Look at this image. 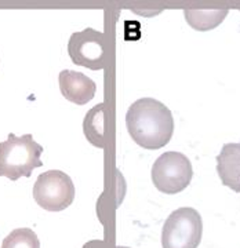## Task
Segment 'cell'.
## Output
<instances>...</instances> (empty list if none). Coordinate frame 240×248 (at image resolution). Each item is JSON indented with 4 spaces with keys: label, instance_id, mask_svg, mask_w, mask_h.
Masks as SVG:
<instances>
[{
    "label": "cell",
    "instance_id": "obj_9",
    "mask_svg": "<svg viewBox=\"0 0 240 248\" xmlns=\"http://www.w3.org/2000/svg\"><path fill=\"white\" fill-rule=\"evenodd\" d=\"M83 130L87 141L97 146H105V104H98L84 117Z\"/></svg>",
    "mask_w": 240,
    "mask_h": 248
},
{
    "label": "cell",
    "instance_id": "obj_11",
    "mask_svg": "<svg viewBox=\"0 0 240 248\" xmlns=\"http://www.w3.org/2000/svg\"><path fill=\"white\" fill-rule=\"evenodd\" d=\"M1 248H40V241L32 229L18 228L4 237Z\"/></svg>",
    "mask_w": 240,
    "mask_h": 248
},
{
    "label": "cell",
    "instance_id": "obj_2",
    "mask_svg": "<svg viewBox=\"0 0 240 248\" xmlns=\"http://www.w3.org/2000/svg\"><path fill=\"white\" fill-rule=\"evenodd\" d=\"M43 146L33 140L32 134L17 137L9 134L7 141L0 142V177L17 181L21 177L29 178L32 171L43 166Z\"/></svg>",
    "mask_w": 240,
    "mask_h": 248
},
{
    "label": "cell",
    "instance_id": "obj_10",
    "mask_svg": "<svg viewBox=\"0 0 240 248\" xmlns=\"http://www.w3.org/2000/svg\"><path fill=\"white\" fill-rule=\"evenodd\" d=\"M184 16L191 27L206 32L217 28L228 16V10H184Z\"/></svg>",
    "mask_w": 240,
    "mask_h": 248
},
{
    "label": "cell",
    "instance_id": "obj_6",
    "mask_svg": "<svg viewBox=\"0 0 240 248\" xmlns=\"http://www.w3.org/2000/svg\"><path fill=\"white\" fill-rule=\"evenodd\" d=\"M101 31L86 28L72 33L68 42V54L75 65L101 71L107 66V43Z\"/></svg>",
    "mask_w": 240,
    "mask_h": 248
},
{
    "label": "cell",
    "instance_id": "obj_4",
    "mask_svg": "<svg viewBox=\"0 0 240 248\" xmlns=\"http://www.w3.org/2000/svg\"><path fill=\"white\" fill-rule=\"evenodd\" d=\"M152 182L166 195H176L185 190L193 177L192 163L179 152H164L153 163Z\"/></svg>",
    "mask_w": 240,
    "mask_h": 248
},
{
    "label": "cell",
    "instance_id": "obj_7",
    "mask_svg": "<svg viewBox=\"0 0 240 248\" xmlns=\"http://www.w3.org/2000/svg\"><path fill=\"white\" fill-rule=\"evenodd\" d=\"M58 84L65 99L76 105H86L97 93V84L93 80L80 72L69 69L60 72Z\"/></svg>",
    "mask_w": 240,
    "mask_h": 248
},
{
    "label": "cell",
    "instance_id": "obj_5",
    "mask_svg": "<svg viewBox=\"0 0 240 248\" xmlns=\"http://www.w3.org/2000/svg\"><path fill=\"white\" fill-rule=\"evenodd\" d=\"M33 199L39 207L46 211H64L75 200L73 181L64 171L48 170L36 179L33 185Z\"/></svg>",
    "mask_w": 240,
    "mask_h": 248
},
{
    "label": "cell",
    "instance_id": "obj_1",
    "mask_svg": "<svg viewBox=\"0 0 240 248\" xmlns=\"http://www.w3.org/2000/svg\"><path fill=\"white\" fill-rule=\"evenodd\" d=\"M126 125L131 140L148 151L166 146L174 134V117L169 108L155 98H141L126 113Z\"/></svg>",
    "mask_w": 240,
    "mask_h": 248
},
{
    "label": "cell",
    "instance_id": "obj_8",
    "mask_svg": "<svg viewBox=\"0 0 240 248\" xmlns=\"http://www.w3.org/2000/svg\"><path fill=\"white\" fill-rule=\"evenodd\" d=\"M217 172L224 185L240 193V142L224 145L217 156Z\"/></svg>",
    "mask_w": 240,
    "mask_h": 248
},
{
    "label": "cell",
    "instance_id": "obj_3",
    "mask_svg": "<svg viewBox=\"0 0 240 248\" xmlns=\"http://www.w3.org/2000/svg\"><path fill=\"white\" fill-rule=\"evenodd\" d=\"M203 236V221L197 210L181 207L170 214L161 229L163 248H197Z\"/></svg>",
    "mask_w": 240,
    "mask_h": 248
},
{
    "label": "cell",
    "instance_id": "obj_12",
    "mask_svg": "<svg viewBox=\"0 0 240 248\" xmlns=\"http://www.w3.org/2000/svg\"><path fill=\"white\" fill-rule=\"evenodd\" d=\"M117 248H128V247H117Z\"/></svg>",
    "mask_w": 240,
    "mask_h": 248
}]
</instances>
